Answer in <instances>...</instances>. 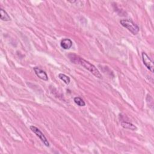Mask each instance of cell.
<instances>
[{
	"mask_svg": "<svg viewBox=\"0 0 154 154\" xmlns=\"http://www.w3.org/2000/svg\"><path fill=\"white\" fill-rule=\"evenodd\" d=\"M68 57L72 63H73L75 64H79L81 65L85 69H86L88 71H90L96 78H98L99 79L102 78L101 73L93 64H91L90 62H88V61L79 57V56L76 55V54H70L68 55Z\"/></svg>",
	"mask_w": 154,
	"mask_h": 154,
	"instance_id": "cell-1",
	"label": "cell"
},
{
	"mask_svg": "<svg viewBox=\"0 0 154 154\" xmlns=\"http://www.w3.org/2000/svg\"><path fill=\"white\" fill-rule=\"evenodd\" d=\"M120 24L128 30H129L132 34L136 35L139 32V27L137 25L134 23L132 20L128 19H122L120 21Z\"/></svg>",
	"mask_w": 154,
	"mask_h": 154,
	"instance_id": "cell-2",
	"label": "cell"
},
{
	"mask_svg": "<svg viewBox=\"0 0 154 154\" xmlns=\"http://www.w3.org/2000/svg\"><path fill=\"white\" fill-rule=\"evenodd\" d=\"M30 129L40 138V140L42 141V143L46 146L49 147V143L48 141L47 138L45 136V135L42 133V132L36 126H30Z\"/></svg>",
	"mask_w": 154,
	"mask_h": 154,
	"instance_id": "cell-3",
	"label": "cell"
},
{
	"mask_svg": "<svg viewBox=\"0 0 154 154\" xmlns=\"http://www.w3.org/2000/svg\"><path fill=\"white\" fill-rule=\"evenodd\" d=\"M142 59L144 64L146 66V67L152 72H153V69H154V65L153 61L150 59V58L146 54L145 52H142Z\"/></svg>",
	"mask_w": 154,
	"mask_h": 154,
	"instance_id": "cell-4",
	"label": "cell"
},
{
	"mask_svg": "<svg viewBox=\"0 0 154 154\" xmlns=\"http://www.w3.org/2000/svg\"><path fill=\"white\" fill-rule=\"evenodd\" d=\"M33 69L35 72V75L41 79L43 81H48V76L46 74V73L42 69H40L38 67H33Z\"/></svg>",
	"mask_w": 154,
	"mask_h": 154,
	"instance_id": "cell-5",
	"label": "cell"
},
{
	"mask_svg": "<svg viewBox=\"0 0 154 154\" xmlns=\"http://www.w3.org/2000/svg\"><path fill=\"white\" fill-rule=\"evenodd\" d=\"M73 45L72 41L70 38H64L60 43L61 47L64 49H69Z\"/></svg>",
	"mask_w": 154,
	"mask_h": 154,
	"instance_id": "cell-6",
	"label": "cell"
},
{
	"mask_svg": "<svg viewBox=\"0 0 154 154\" xmlns=\"http://www.w3.org/2000/svg\"><path fill=\"white\" fill-rule=\"evenodd\" d=\"M121 125L123 128L130 129V130H132V131H135L137 129V128L134 125H133L132 123H131L130 122H121Z\"/></svg>",
	"mask_w": 154,
	"mask_h": 154,
	"instance_id": "cell-7",
	"label": "cell"
},
{
	"mask_svg": "<svg viewBox=\"0 0 154 154\" xmlns=\"http://www.w3.org/2000/svg\"><path fill=\"white\" fill-rule=\"evenodd\" d=\"M0 16H1V19L2 20L9 21L11 20L10 16L8 14V13L6 12V11H5L2 8L0 9Z\"/></svg>",
	"mask_w": 154,
	"mask_h": 154,
	"instance_id": "cell-8",
	"label": "cell"
},
{
	"mask_svg": "<svg viewBox=\"0 0 154 154\" xmlns=\"http://www.w3.org/2000/svg\"><path fill=\"white\" fill-rule=\"evenodd\" d=\"M58 77L61 80H62L67 85H68L70 82V78L68 76H67L66 75L64 74V73H59L58 74Z\"/></svg>",
	"mask_w": 154,
	"mask_h": 154,
	"instance_id": "cell-9",
	"label": "cell"
},
{
	"mask_svg": "<svg viewBox=\"0 0 154 154\" xmlns=\"http://www.w3.org/2000/svg\"><path fill=\"white\" fill-rule=\"evenodd\" d=\"M74 102L76 104L80 106H84L85 105V103L84 100L79 97H75L74 98Z\"/></svg>",
	"mask_w": 154,
	"mask_h": 154,
	"instance_id": "cell-10",
	"label": "cell"
}]
</instances>
